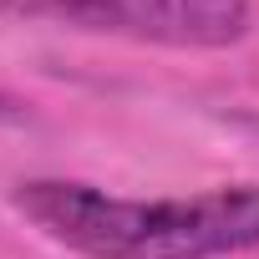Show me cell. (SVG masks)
<instances>
[{
	"mask_svg": "<svg viewBox=\"0 0 259 259\" xmlns=\"http://www.w3.org/2000/svg\"><path fill=\"white\" fill-rule=\"evenodd\" d=\"M0 16L168 51H224L254 26L249 0H0Z\"/></svg>",
	"mask_w": 259,
	"mask_h": 259,
	"instance_id": "7a4b0ae2",
	"label": "cell"
},
{
	"mask_svg": "<svg viewBox=\"0 0 259 259\" xmlns=\"http://www.w3.org/2000/svg\"><path fill=\"white\" fill-rule=\"evenodd\" d=\"M11 203L81 259H229L259 249V183L127 198L81 178H21Z\"/></svg>",
	"mask_w": 259,
	"mask_h": 259,
	"instance_id": "6da1fadb",
	"label": "cell"
},
{
	"mask_svg": "<svg viewBox=\"0 0 259 259\" xmlns=\"http://www.w3.org/2000/svg\"><path fill=\"white\" fill-rule=\"evenodd\" d=\"M21 122H31L26 102H21L16 92H6V87H0V127H21Z\"/></svg>",
	"mask_w": 259,
	"mask_h": 259,
	"instance_id": "3957f363",
	"label": "cell"
}]
</instances>
